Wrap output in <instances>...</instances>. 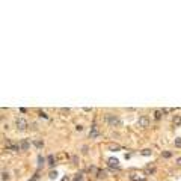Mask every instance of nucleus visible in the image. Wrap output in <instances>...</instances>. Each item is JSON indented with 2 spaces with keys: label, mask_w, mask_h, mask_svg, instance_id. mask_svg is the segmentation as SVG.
I'll list each match as a JSON object with an SVG mask.
<instances>
[{
  "label": "nucleus",
  "mask_w": 181,
  "mask_h": 181,
  "mask_svg": "<svg viewBox=\"0 0 181 181\" xmlns=\"http://www.w3.org/2000/svg\"><path fill=\"white\" fill-rule=\"evenodd\" d=\"M76 130H77V131H81V130H83V125H79V124H77V125H76Z\"/></svg>",
  "instance_id": "4be33fe9"
},
{
  "label": "nucleus",
  "mask_w": 181,
  "mask_h": 181,
  "mask_svg": "<svg viewBox=\"0 0 181 181\" xmlns=\"http://www.w3.org/2000/svg\"><path fill=\"white\" fill-rule=\"evenodd\" d=\"M80 178H81V177H80V175H77V177L74 178V181H80Z\"/></svg>",
  "instance_id": "c85d7f7f"
},
{
  "label": "nucleus",
  "mask_w": 181,
  "mask_h": 181,
  "mask_svg": "<svg viewBox=\"0 0 181 181\" xmlns=\"http://www.w3.org/2000/svg\"><path fill=\"white\" fill-rule=\"evenodd\" d=\"M62 181H69V177H67V175H65V177L62 178Z\"/></svg>",
  "instance_id": "cd10ccee"
},
{
  "label": "nucleus",
  "mask_w": 181,
  "mask_h": 181,
  "mask_svg": "<svg viewBox=\"0 0 181 181\" xmlns=\"http://www.w3.org/2000/svg\"><path fill=\"white\" fill-rule=\"evenodd\" d=\"M20 148H21V151H27L30 148V142H29V139H21L20 140Z\"/></svg>",
  "instance_id": "39448f33"
},
{
  "label": "nucleus",
  "mask_w": 181,
  "mask_h": 181,
  "mask_svg": "<svg viewBox=\"0 0 181 181\" xmlns=\"http://www.w3.org/2000/svg\"><path fill=\"white\" fill-rule=\"evenodd\" d=\"M161 115H163L161 109H160V110H156V112H154V118H156V119H160V118H161Z\"/></svg>",
  "instance_id": "dca6fc26"
},
{
  "label": "nucleus",
  "mask_w": 181,
  "mask_h": 181,
  "mask_svg": "<svg viewBox=\"0 0 181 181\" xmlns=\"http://www.w3.org/2000/svg\"><path fill=\"white\" fill-rule=\"evenodd\" d=\"M97 178H98V180H106V178H107V170L100 169L98 174H97Z\"/></svg>",
  "instance_id": "6e6552de"
},
{
  "label": "nucleus",
  "mask_w": 181,
  "mask_h": 181,
  "mask_svg": "<svg viewBox=\"0 0 181 181\" xmlns=\"http://www.w3.org/2000/svg\"><path fill=\"white\" fill-rule=\"evenodd\" d=\"M106 119H107V124L110 125V127H118V125H121V119H119V118H118L116 115H107Z\"/></svg>",
  "instance_id": "f03ea898"
},
{
  "label": "nucleus",
  "mask_w": 181,
  "mask_h": 181,
  "mask_svg": "<svg viewBox=\"0 0 181 181\" xmlns=\"http://www.w3.org/2000/svg\"><path fill=\"white\" fill-rule=\"evenodd\" d=\"M44 163H45V159H44L42 156H38V166L42 168V166H44Z\"/></svg>",
  "instance_id": "2eb2a0df"
},
{
  "label": "nucleus",
  "mask_w": 181,
  "mask_h": 181,
  "mask_svg": "<svg viewBox=\"0 0 181 181\" xmlns=\"http://www.w3.org/2000/svg\"><path fill=\"white\" fill-rule=\"evenodd\" d=\"M138 124H139V127H143V128H147V127L149 125V118H148L147 115H142V116H139V121H138Z\"/></svg>",
  "instance_id": "7ed1b4c3"
},
{
  "label": "nucleus",
  "mask_w": 181,
  "mask_h": 181,
  "mask_svg": "<svg viewBox=\"0 0 181 181\" xmlns=\"http://www.w3.org/2000/svg\"><path fill=\"white\" fill-rule=\"evenodd\" d=\"M140 154H142V156H145V157H148V156H151V154H152V151L149 148H145V149L140 151Z\"/></svg>",
  "instance_id": "f8f14e48"
},
{
  "label": "nucleus",
  "mask_w": 181,
  "mask_h": 181,
  "mask_svg": "<svg viewBox=\"0 0 181 181\" xmlns=\"http://www.w3.org/2000/svg\"><path fill=\"white\" fill-rule=\"evenodd\" d=\"M172 122H174V125H175V127L181 125V116H180V115H175L174 118H172Z\"/></svg>",
  "instance_id": "9d476101"
},
{
  "label": "nucleus",
  "mask_w": 181,
  "mask_h": 181,
  "mask_svg": "<svg viewBox=\"0 0 181 181\" xmlns=\"http://www.w3.org/2000/svg\"><path fill=\"white\" fill-rule=\"evenodd\" d=\"M161 112H163V113H169L170 110H169V109H161Z\"/></svg>",
  "instance_id": "bb28decb"
},
{
  "label": "nucleus",
  "mask_w": 181,
  "mask_h": 181,
  "mask_svg": "<svg viewBox=\"0 0 181 181\" xmlns=\"http://www.w3.org/2000/svg\"><path fill=\"white\" fill-rule=\"evenodd\" d=\"M175 163H177V166H178V168H181V157H178V159L175 160Z\"/></svg>",
  "instance_id": "aec40b11"
},
{
  "label": "nucleus",
  "mask_w": 181,
  "mask_h": 181,
  "mask_svg": "<svg viewBox=\"0 0 181 181\" xmlns=\"http://www.w3.org/2000/svg\"><path fill=\"white\" fill-rule=\"evenodd\" d=\"M81 149H83V151H81V152H83V154H88V147H83V148H81Z\"/></svg>",
  "instance_id": "a878e982"
},
{
  "label": "nucleus",
  "mask_w": 181,
  "mask_h": 181,
  "mask_svg": "<svg viewBox=\"0 0 181 181\" xmlns=\"http://www.w3.org/2000/svg\"><path fill=\"white\" fill-rule=\"evenodd\" d=\"M98 134H100V133H98V128H97V125L94 124L92 127H90V131H89V138H90V139H95V138H98Z\"/></svg>",
  "instance_id": "423d86ee"
},
{
  "label": "nucleus",
  "mask_w": 181,
  "mask_h": 181,
  "mask_svg": "<svg viewBox=\"0 0 181 181\" xmlns=\"http://www.w3.org/2000/svg\"><path fill=\"white\" fill-rule=\"evenodd\" d=\"M107 165L110 166V168H119V160L118 159H113V157H110L107 160Z\"/></svg>",
  "instance_id": "0eeeda50"
},
{
  "label": "nucleus",
  "mask_w": 181,
  "mask_h": 181,
  "mask_svg": "<svg viewBox=\"0 0 181 181\" xmlns=\"http://www.w3.org/2000/svg\"><path fill=\"white\" fill-rule=\"evenodd\" d=\"M38 178H39V175H38V174H35V175H33V178H32V180H29V181H38Z\"/></svg>",
  "instance_id": "412c9836"
},
{
  "label": "nucleus",
  "mask_w": 181,
  "mask_h": 181,
  "mask_svg": "<svg viewBox=\"0 0 181 181\" xmlns=\"http://www.w3.org/2000/svg\"><path fill=\"white\" fill-rule=\"evenodd\" d=\"M39 116H42V118H47V115H45V112H42V110H39Z\"/></svg>",
  "instance_id": "393cba45"
},
{
  "label": "nucleus",
  "mask_w": 181,
  "mask_h": 181,
  "mask_svg": "<svg viewBox=\"0 0 181 181\" xmlns=\"http://www.w3.org/2000/svg\"><path fill=\"white\" fill-rule=\"evenodd\" d=\"M15 127H17V130L24 131V130H27V127H29V122H27L24 118H17L15 119Z\"/></svg>",
  "instance_id": "f257e3e1"
},
{
  "label": "nucleus",
  "mask_w": 181,
  "mask_h": 181,
  "mask_svg": "<svg viewBox=\"0 0 181 181\" xmlns=\"http://www.w3.org/2000/svg\"><path fill=\"white\" fill-rule=\"evenodd\" d=\"M170 156H172L170 151H163V152H161V157H165V159H169Z\"/></svg>",
  "instance_id": "6ab92c4d"
},
{
  "label": "nucleus",
  "mask_w": 181,
  "mask_h": 181,
  "mask_svg": "<svg viewBox=\"0 0 181 181\" xmlns=\"http://www.w3.org/2000/svg\"><path fill=\"white\" fill-rule=\"evenodd\" d=\"M8 180H9V172L2 170V181H8Z\"/></svg>",
  "instance_id": "ddd939ff"
},
{
  "label": "nucleus",
  "mask_w": 181,
  "mask_h": 181,
  "mask_svg": "<svg viewBox=\"0 0 181 181\" xmlns=\"http://www.w3.org/2000/svg\"><path fill=\"white\" fill-rule=\"evenodd\" d=\"M77 160H79L77 156H72V163H74V165H77Z\"/></svg>",
  "instance_id": "b1692460"
},
{
  "label": "nucleus",
  "mask_w": 181,
  "mask_h": 181,
  "mask_svg": "<svg viewBox=\"0 0 181 181\" xmlns=\"http://www.w3.org/2000/svg\"><path fill=\"white\" fill-rule=\"evenodd\" d=\"M109 149H110V151H119L121 147L118 143H110V145H109Z\"/></svg>",
  "instance_id": "9b49d317"
},
{
  "label": "nucleus",
  "mask_w": 181,
  "mask_h": 181,
  "mask_svg": "<svg viewBox=\"0 0 181 181\" xmlns=\"http://www.w3.org/2000/svg\"><path fill=\"white\" fill-rule=\"evenodd\" d=\"M60 112H62V113H68V112H69V109H68V107H67V109L63 107V109H60Z\"/></svg>",
  "instance_id": "5701e85b"
},
{
  "label": "nucleus",
  "mask_w": 181,
  "mask_h": 181,
  "mask_svg": "<svg viewBox=\"0 0 181 181\" xmlns=\"http://www.w3.org/2000/svg\"><path fill=\"white\" fill-rule=\"evenodd\" d=\"M54 165H56V159H54L53 156H50V157H48V166H51V168H53Z\"/></svg>",
  "instance_id": "4468645a"
},
{
  "label": "nucleus",
  "mask_w": 181,
  "mask_h": 181,
  "mask_svg": "<svg viewBox=\"0 0 181 181\" xmlns=\"http://www.w3.org/2000/svg\"><path fill=\"white\" fill-rule=\"evenodd\" d=\"M174 145H175V148H181V138H177L174 140Z\"/></svg>",
  "instance_id": "a211bd4d"
},
{
  "label": "nucleus",
  "mask_w": 181,
  "mask_h": 181,
  "mask_svg": "<svg viewBox=\"0 0 181 181\" xmlns=\"http://www.w3.org/2000/svg\"><path fill=\"white\" fill-rule=\"evenodd\" d=\"M56 177H58V172H56V170H50V174H48V178H50V180H54Z\"/></svg>",
  "instance_id": "f3484780"
},
{
  "label": "nucleus",
  "mask_w": 181,
  "mask_h": 181,
  "mask_svg": "<svg viewBox=\"0 0 181 181\" xmlns=\"http://www.w3.org/2000/svg\"><path fill=\"white\" fill-rule=\"evenodd\" d=\"M143 172H145L147 175H152V174H156V166H154L152 163H148V165L145 166Z\"/></svg>",
  "instance_id": "20e7f679"
},
{
  "label": "nucleus",
  "mask_w": 181,
  "mask_h": 181,
  "mask_svg": "<svg viewBox=\"0 0 181 181\" xmlns=\"http://www.w3.org/2000/svg\"><path fill=\"white\" fill-rule=\"evenodd\" d=\"M33 145H35V148L41 149V148L44 147V140H42V139H35V140H33Z\"/></svg>",
  "instance_id": "1a4fd4ad"
}]
</instances>
